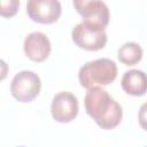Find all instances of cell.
Returning <instances> with one entry per match:
<instances>
[{
    "label": "cell",
    "mask_w": 147,
    "mask_h": 147,
    "mask_svg": "<svg viewBox=\"0 0 147 147\" xmlns=\"http://www.w3.org/2000/svg\"><path fill=\"white\" fill-rule=\"evenodd\" d=\"M74 6L84 22L105 29L109 23V9L103 1H74Z\"/></svg>",
    "instance_id": "obj_6"
},
{
    "label": "cell",
    "mask_w": 147,
    "mask_h": 147,
    "mask_svg": "<svg viewBox=\"0 0 147 147\" xmlns=\"http://www.w3.org/2000/svg\"><path fill=\"white\" fill-rule=\"evenodd\" d=\"M142 48L139 44L129 41L122 45L117 52L118 60L125 65H134L142 59Z\"/></svg>",
    "instance_id": "obj_10"
},
{
    "label": "cell",
    "mask_w": 147,
    "mask_h": 147,
    "mask_svg": "<svg viewBox=\"0 0 147 147\" xmlns=\"http://www.w3.org/2000/svg\"><path fill=\"white\" fill-rule=\"evenodd\" d=\"M53 118L60 123H69L76 118L78 114V100L70 92L57 93L51 105Z\"/></svg>",
    "instance_id": "obj_7"
},
{
    "label": "cell",
    "mask_w": 147,
    "mask_h": 147,
    "mask_svg": "<svg viewBox=\"0 0 147 147\" xmlns=\"http://www.w3.org/2000/svg\"><path fill=\"white\" fill-rule=\"evenodd\" d=\"M23 48L25 55L34 62H42L51 54L49 39L42 32L29 33L24 40Z\"/></svg>",
    "instance_id": "obj_8"
},
{
    "label": "cell",
    "mask_w": 147,
    "mask_h": 147,
    "mask_svg": "<svg viewBox=\"0 0 147 147\" xmlns=\"http://www.w3.org/2000/svg\"><path fill=\"white\" fill-rule=\"evenodd\" d=\"M41 82L33 71L23 70L16 74L10 84L11 95L20 102L32 101L40 92Z\"/></svg>",
    "instance_id": "obj_4"
},
{
    "label": "cell",
    "mask_w": 147,
    "mask_h": 147,
    "mask_svg": "<svg viewBox=\"0 0 147 147\" xmlns=\"http://www.w3.org/2000/svg\"><path fill=\"white\" fill-rule=\"evenodd\" d=\"M117 77V67L110 59H98L85 63L79 72L78 79L83 87L90 90L94 86L111 84Z\"/></svg>",
    "instance_id": "obj_2"
},
{
    "label": "cell",
    "mask_w": 147,
    "mask_h": 147,
    "mask_svg": "<svg viewBox=\"0 0 147 147\" xmlns=\"http://www.w3.org/2000/svg\"><path fill=\"white\" fill-rule=\"evenodd\" d=\"M84 105L86 113L101 129L111 130L122 121V107L101 86H94L87 90Z\"/></svg>",
    "instance_id": "obj_1"
},
{
    "label": "cell",
    "mask_w": 147,
    "mask_h": 147,
    "mask_svg": "<svg viewBox=\"0 0 147 147\" xmlns=\"http://www.w3.org/2000/svg\"><path fill=\"white\" fill-rule=\"evenodd\" d=\"M20 147H23V146H20Z\"/></svg>",
    "instance_id": "obj_13"
},
{
    "label": "cell",
    "mask_w": 147,
    "mask_h": 147,
    "mask_svg": "<svg viewBox=\"0 0 147 147\" xmlns=\"http://www.w3.org/2000/svg\"><path fill=\"white\" fill-rule=\"evenodd\" d=\"M138 121H139L140 126L145 131H147V102H145L140 107L139 113H138Z\"/></svg>",
    "instance_id": "obj_12"
},
{
    "label": "cell",
    "mask_w": 147,
    "mask_h": 147,
    "mask_svg": "<svg viewBox=\"0 0 147 147\" xmlns=\"http://www.w3.org/2000/svg\"><path fill=\"white\" fill-rule=\"evenodd\" d=\"M20 7V1L17 0H2L0 1V14L3 17H11L14 16Z\"/></svg>",
    "instance_id": "obj_11"
},
{
    "label": "cell",
    "mask_w": 147,
    "mask_h": 147,
    "mask_svg": "<svg viewBox=\"0 0 147 147\" xmlns=\"http://www.w3.org/2000/svg\"><path fill=\"white\" fill-rule=\"evenodd\" d=\"M71 37L78 47L92 52L102 49L107 44V34L105 29L84 21L74 28Z\"/></svg>",
    "instance_id": "obj_3"
},
{
    "label": "cell",
    "mask_w": 147,
    "mask_h": 147,
    "mask_svg": "<svg viewBox=\"0 0 147 147\" xmlns=\"http://www.w3.org/2000/svg\"><path fill=\"white\" fill-rule=\"evenodd\" d=\"M123 91L133 96H141L147 92V75L138 69L126 71L121 80Z\"/></svg>",
    "instance_id": "obj_9"
},
{
    "label": "cell",
    "mask_w": 147,
    "mask_h": 147,
    "mask_svg": "<svg viewBox=\"0 0 147 147\" xmlns=\"http://www.w3.org/2000/svg\"><path fill=\"white\" fill-rule=\"evenodd\" d=\"M61 3L57 0H30L26 5L29 17L40 24H51L61 15Z\"/></svg>",
    "instance_id": "obj_5"
}]
</instances>
